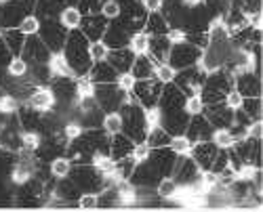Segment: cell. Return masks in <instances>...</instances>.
<instances>
[{"mask_svg":"<svg viewBox=\"0 0 263 212\" xmlns=\"http://www.w3.org/2000/svg\"><path fill=\"white\" fill-rule=\"evenodd\" d=\"M63 55L68 59L70 68L74 72V76L84 78L89 76L91 72V57H89V40L82 32L72 30V34H68V40H65V47H63Z\"/></svg>","mask_w":263,"mask_h":212,"instance_id":"6da1fadb","label":"cell"},{"mask_svg":"<svg viewBox=\"0 0 263 212\" xmlns=\"http://www.w3.org/2000/svg\"><path fill=\"white\" fill-rule=\"evenodd\" d=\"M128 93L120 91L116 87V82H109V84H95V101L99 108L107 114V112H116L118 108L126 103Z\"/></svg>","mask_w":263,"mask_h":212,"instance_id":"7a4b0ae2","label":"cell"},{"mask_svg":"<svg viewBox=\"0 0 263 212\" xmlns=\"http://www.w3.org/2000/svg\"><path fill=\"white\" fill-rule=\"evenodd\" d=\"M202 55V49L190 45V42H181V45H173L171 47V55H168V63L175 70H185L190 66H196Z\"/></svg>","mask_w":263,"mask_h":212,"instance_id":"3957f363","label":"cell"},{"mask_svg":"<svg viewBox=\"0 0 263 212\" xmlns=\"http://www.w3.org/2000/svg\"><path fill=\"white\" fill-rule=\"evenodd\" d=\"M40 40L45 42V45L49 47L51 53H59L63 47H65V40H68V32H65V28L59 24V19H47L45 24H40Z\"/></svg>","mask_w":263,"mask_h":212,"instance_id":"277c9868","label":"cell"},{"mask_svg":"<svg viewBox=\"0 0 263 212\" xmlns=\"http://www.w3.org/2000/svg\"><path fill=\"white\" fill-rule=\"evenodd\" d=\"M162 87H164V84H160L156 78H145V80H137L130 93L135 95V99L139 101V105L145 110V108H152V105H158Z\"/></svg>","mask_w":263,"mask_h":212,"instance_id":"5b68a950","label":"cell"},{"mask_svg":"<svg viewBox=\"0 0 263 212\" xmlns=\"http://www.w3.org/2000/svg\"><path fill=\"white\" fill-rule=\"evenodd\" d=\"M107 30V19L101 15V13H89V15H82V21H80V32L86 36L89 42H95V40H101L103 34Z\"/></svg>","mask_w":263,"mask_h":212,"instance_id":"8992f818","label":"cell"},{"mask_svg":"<svg viewBox=\"0 0 263 212\" xmlns=\"http://www.w3.org/2000/svg\"><path fill=\"white\" fill-rule=\"evenodd\" d=\"M217 154H219V147L213 141H198V143H194L190 156H192V160L196 164L202 168V171H211V166H213Z\"/></svg>","mask_w":263,"mask_h":212,"instance_id":"52a82bcc","label":"cell"},{"mask_svg":"<svg viewBox=\"0 0 263 212\" xmlns=\"http://www.w3.org/2000/svg\"><path fill=\"white\" fill-rule=\"evenodd\" d=\"M187 122H190V116L183 112V108H179V110L162 112V124L160 126L173 137V135H183L187 129Z\"/></svg>","mask_w":263,"mask_h":212,"instance_id":"ba28073f","label":"cell"},{"mask_svg":"<svg viewBox=\"0 0 263 212\" xmlns=\"http://www.w3.org/2000/svg\"><path fill=\"white\" fill-rule=\"evenodd\" d=\"M21 53H26L24 59L28 63H47L49 57H51L49 47L38 36H28L26 38V45H24V51H21Z\"/></svg>","mask_w":263,"mask_h":212,"instance_id":"9c48e42d","label":"cell"},{"mask_svg":"<svg viewBox=\"0 0 263 212\" xmlns=\"http://www.w3.org/2000/svg\"><path fill=\"white\" fill-rule=\"evenodd\" d=\"M192 120L187 122V129H185V133H187V137H190V141L192 143H198V141H211V135H213V126H211V122L202 116V114H198V116H190Z\"/></svg>","mask_w":263,"mask_h":212,"instance_id":"30bf717a","label":"cell"},{"mask_svg":"<svg viewBox=\"0 0 263 212\" xmlns=\"http://www.w3.org/2000/svg\"><path fill=\"white\" fill-rule=\"evenodd\" d=\"M183 103H185V95H183V91L177 87V84H175V87L164 84L162 93H160V99H158V108L162 112H166V110H179V108H183Z\"/></svg>","mask_w":263,"mask_h":212,"instance_id":"8fae6325","label":"cell"},{"mask_svg":"<svg viewBox=\"0 0 263 212\" xmlns=\"http://www.w3.org/2000/svg\"><path fill=\"white\" fill-rule=\"evenodd\" d=\"M26 103L30 105V108H34V110H38V112H42V114H47V112H51V110L55 108L57 99H55V93H53L51 89H36V91L28 97Z\"/></svg>","mask_w":263,"mask_h":212,"instance_id":"7c38bea8","label":"cell"},{"mask_svg":"<svg viewBox=\"0 0 263 212\" xmlns=\"http://www.w3.org/2000/svg\"><path fill=\"white\" fill-rule=\"evenodd\" d=\"M105 61H107L118 74H120V72H130V66H133V61H135V55L130 53L126 47H122V49L109 51L107 57H105Z\"/></svg>","mask_w":263,"mask_h":212,"instance_id":"4fadbf2b","label":"cell"},{"mask_svg":"<svg viewBox=\"0 0 263 212\" xmlns=\"http://www.w3.org/2000/svg\"><path fill=\"white\" fill-rule=\"evenodd\" d=\"M133 147H135L133 141H130L126 135L118 133L114 137H109V158H112L114 162L122 160V158H128L130 152H133Z\"/></svg>","mask_w":263,"mask_h":212,"instance_id":"5bb4252c","label":"cell"},{"mask_svg":"<svg viewBox=\"0 0 263 212\" xmlns=\"http://www.w3.org/2000/svg\"><path fill=\"white\" fill-rule=\"evenodd\" d=\"M171 47L173 45L168 42L166 34L164 36H149V51H147V55L152 57V61H154V63H164V61H168Z\"/></svg>","mask_w":263,"mask_h":212,"instance_id":"9a60e30c","label":"cell"},{"mask_svg":"<svg viewBox=\"0 0 263 212\" xmlns=\"http://www.w3.org/2000/svg\"><path fill=\"white\" fill-rule=\"evenodd\" d=\"M234 84L242 97H259V74L257 72H245L234 78Z\"/></svg>","mask_w":263,"mask_h":212,"instance_id":"2e32d148","label":"cell"},{"mask_svg":"<svg viewBox=\"0 0 263 212\" xmlns=\"http://www.w3.org/2000/svg\"><path fill=\"white\" fill-rule=\"evenodd\" d=\"M89 78H91L95 84H109V82H116L118 72H116L112 66H109L107 61H97L95 66H91Z\"/></svg>","mask_w":263,"mask_h":212,"instance_id":"e0dca14e","label":"cell"},{"mask_svg":"<svg viewBox=\"0 0 263 212\" xmlns=\"http://www.w3.org/2000/svg\"><path fill=\"white\" fill-rule=\"evenodd\" d=\"M47 66H49V72H51L53 78H63V76L74 78V72L70 68V63H68V59H65V55L61 51L59 53H51Z\"/></svg>","mask_w":263,"mask_h":212,"instance_id":"ac0fdd59","label":"cell"},{"mask_svg":"<svg viewBox=\"0 0 263 212\" xmlns=\"http://www.w3.org/2000/svg\"><path fill=\"white\" fill-rule=\"evenodd\" d=\"M154 66L156 63L152 61L149 55H137L133 66H130V74H133L137 80H145V78H154Z\"/></svg>","mask_w":263,"mask_h":212,"instance_id":"d6986e66","label":"cell"},{"mask_svg":"<svg viewBox=\"0 0 263 212\" xmlns=\"http://www.w3.org/2000/svg\"><path fill=\"white\" fill-rule=\"evenodd\" d=\"M168 24H166V19L162 17V13H149L145 17V24H143V32L147 36H164L168 32Z\"/></svg>","mask_w":263,"mask_h":212,"instance_id":"ffe728a7","label":"cell"},{"mask_svg":"<svg viewBox=\"0 0 263 212\" xmlns=\"http://www.w3.org/2000/svg\"><path fill=\"white\" fill-rule=\"evenodd\" d=\"M26 38L19 32V28H9V30H3V40H5V45L9 47V51L13 55H19L21 51H24V45H26Z\"/></svg>","mask_w":263,"mask_h":212,"instance_id":"44dd1931","label":"cell"},{"mask_svg":"<svg viewBox=\"0 0 263 212\" xmlns=\"http://www.w3.org/2000/svg\"><path fill=\"white\" fill-rule=\"evenodd\" d=\"M80 21H82V13L78 7H63L59 13V24L65 30H78L80 28Z\"/></svg>","mask_w":263,"mask_h":212,"instance_id":"7402d4cb","label":"cell"},{"mask_svg":"<svg viewBox=\"0 0 263 212\" xmlns=\"http://www.w3.org/2000/svg\"><path fill=\"white\" fill-rule=\"evenodd\" d=\"M126 49L133 53L135 57L137 55H147V51H149V36L141 30V32H135V34H130L128 36V45H126Z\"/></svg>","mask_w":263,"mask_h":212,"instance_id":"603a6c76","label":"cell"},{"mask_svg":"<svg viewBox=\"0 0 263 212\" xmlns=\"http://www.w3.org/2000/svg\"><path fill=\"white\" fill-rule=\"evenodd\" d=\"M122 126H124V122H122V116H120V112H107V114H103V120H101V129L105 131V135L114 137V135L122 133Z\"/></svg>","mask_w":263,"mask_h":212,"instance_id":"cb8c5ba5","label":"cell"},{"mask_svg":"<svg viewBox=\"0 0 263 212\" xmlns=\"http://www.w3.org/2000/svg\"><path fill=\"white\" fill-rule=\"evenodd\" d=\"M192 147H194V143L190 141L187 135H173L171 141H168V150L175 156H190L192 154Z\"/></svg>","mask_w":263,"mask_h":212,"instance_id":"d4e9b609","label":"cell"},{"mask_svg":"<svg viewBox=\"0 0 263 212\" xmlns=\"http://www.w3.org/2000/svg\"><path fill=\"white\" fill-rule=\"evenodd\" d=\"M30 72V63L21 57V55H15L11 57V61L7 63V74L9 78H26Z\"/></svg>","mask_w":263,"mask_h":212,"instance_id":"484cf974","label":"cell"},{"mask_svg":"<svg viewBox=\"0 0 263 212\" xmlns=\"http://www.w3.org/2000/svg\"><path fill=\"white\" fill-rule=\"evenodd\" d=\"M49 171L55 179H63V177H70V171H72V160L70 158H53L51 164H49Z\"/></svg>","mask_w":263,"mask_h":212,"instance_id":"4316f807","label":"cell"},{"mask_svg":"<svg viewBox=\"0 0 263 212\" xmlns=\"http://www.w3.org/2000/svg\"><path fill=\"white\" fill-rule=\"evenodd\" d=\"M168 141H171V135L162 129V126H158V129L149 131L147 137H145V143L152 147V150H158V147H168Z\"/></svg>","mask_w":263,"mask_h":212,"instance_id":"83f0119b","label":"cell"},{"mask_svg":"<svg viewBox=\"0 0 263 212\" xmlns=\"http://www.w3.org/2000/svg\"><path fill=\"white\" fill-rule=\"evenodd\" d=\"M175 76H177V70H175L168 61L156 63V66H154V78L160 84H173L175 82Z\"/></svg>","mask_w":263,"mask_h":212,"instance_id":"f1b7e54d","label":"cell"},{"mask_svg":"<svg viewBox=\"0 0 263 212\" xmlns=\"http://www.w3.org/2000/svg\"><path fill=\"white\" fill-rule=\"evenodd\" d=\"M177 192V181H175L171 175L168 177H160V181L156 183V196L162 200H171Z\"/></svg>","mask_w":263,"mask_h":212,"instance_id":"f546056e","label":"cell"},{"mask_svg":"<svg viewBox=\"0 0 263 212\" xmlns=\"http://www.w3.org/2000/svg\"><path fill=\"white\" fill-rule=\"evenodd\" d=\"M91 97H95V82L89 76L78 78L76 80V101L91 99Z\"/></svg>","mask_w":263,"mask_h":212,"instance_id":"4dcf8cb0","label":"cell"},{"mask_svg":"<svg viewBox=\"0 0 263 212\" xmlns=\"http://www.w3.org/2000/svg\"><path fill=\"white\" fill-rule=\"evenodd\" d=\"M211 141L219 147V150H230V147L236 143V139L230 133V129H215L213 135H211Z\"/></svg>","mask_w":263,"mask_h":212,"instance_id":"1f68e13d","label":"cell"},{"mask_svg":"<svg viewBox=\"0 0 263 212\" xmlns=\"http://www.w3.org/2000/svg\"><path fill=\"white\" fill-rule=\"evenodd\" d=\"M40 143H42L40 133H36V131H24V133H21V150L34 154V152H38Z\"/></svg>","mask_w":263,"mask_h":212,"instance_id":"d6a6232c","label":"cell"},{"mask_svg":"<svg viewBox=\"0 0 263 212\" xmlns=\"http://www.w3.org/2000/svg\"><path fill=\"white\" fill-rule=\"evenodd\" d=\"M21 108V103L13 95H0V116H15Z\"/></svg>","mask_w":263,"mask_h":212,"instance_id":"836d02e7","label":"cell"},{"mask_svg":"<svg viewBox=\"0 0 263 212\" xmlns=\"http://www.w3.org/2000/svg\"><path fill=\"white\" fill-rule=\"evenodd\" d=\"M162 124V110L158 105H152V108H145V131H154Z\"/></svg>","mask_w":263,"mask_h":212,"instance_id":"e575fe53","label":"cell"},{"mask_svg":"<svg viewBox=\"0 0 263 212\" xmlns=\"http://www.w3.org/2000/svg\"><path fill=\"white\" fill-rule=\"evenodd\" d=\"M40 24L42 21L36 15H26L24 19H21V24H19V32L24 36H36L40 32Z\"/></svg>","mask_w":263,"mask_h":212,"instance_id":"d590c367","label":"cell"},{"mask_svg":"<svg viewBox=\"0 0 263 212\" xmlns=\"http://www.w3.org/2000/svg\"><path fill=\"white\" fill-rule=\"evenodd\" d=\"M183 112L187 116H198L204 112V101L200 95H190L185 97V103H183Z\"/></svg>","mask_w":263,"mask_h":212,"instance_id":"8d00e7d4","label":"cell"},{"mask_svg":"<svg viewBox=\"0 0 263 212\" xmlns=\"http://www.w3.org/2000/svg\"><path fill=\"white\" fill-rule=\"evenodd\" d=\"M107 53H109V49H107V45H105L103 40L89 42V57H91L93 63H97V61H105Z\"/></svg>","mask_w":263,"mask_h":212,"instance_id":"74e56055","label":"cell"},{"mask_svg":"<svg viewBox=\"0 0 263 212\" xmlns=\"http://www.w3.org/2000/svg\"><path fill=\"white\" fill-rule=\"evenodd\" d=\"M242 103H245V97H242V93H240L238 89H230V91L223 95V105H226L228 110H232V112H236V110L242 108Z\"/></svg>","mask_w":263,"mask_h":212,"instance_id":"f35d334b","label":"cell"},{"mask_svg":"<svg viewBox=\"0 0 263 212\" xmlns=\"http://www.w3.org/2000/svg\"><path fill=\"white\" fill-rule=\"evenodd\" d=\"M78 208L80 210H95V208H99V196L95 192H86V194L78 196Z\"/></svg>","mask_w":263,"mask_h":212,"instance_id":"ab89813d","label":"cell"},{"mask_svg":"<svg viewBox=\"0 0 263 212\" xmlns=\"http://www.w3.org/2000/svg\"><path fill=\"white\" fill-rule=\"evenodd\" d=\"M99 13H101V15H103L107 21H112V19H118V17H120V13H122V7L116 3V0H105Z\"/></svg>","mask_w":263,"mask_h":212,"instance_id":"60d3db41","label":"cell"},{"mask_svg":"<svg viewBox=\"0 0 263 212\" xmlns=\"http://www.w3.org/2000/svg\"><path fill=\"white\" fill-rule=\"evenodd\" d=\"M149 152H152V147H149L145 141H141V143H135L133 152H130V158L135 160V164H141V162H147Z\"/></svg>","mask_w":263,"mask_h":212,"instance_id":"b9f144b4","label":"cell"},{"mask_svg":"<svg viewBox=\"0 0 263 212\" xmlns=\"http://www.w3.org/2000/svg\"><path fill=\"white\" fill-rule=\"evenodd\" d=\"M135 82H137V78L130 72H120L118 78H116V87L120 91H124V93H130V91H133V87H135Z\"/></svg>","mask_w":263,"mask_h":212,"instance_id":"7bdbcfd3","label":"cell"},{"mask_svg":"<svg viewBox=\"0 0 263 212\" xmlns=\"http://www.w3.org/2000/svg\"><path fill=\"white\" fill-rule=\"evenodd\" d=\"M263 137V122L257 118L253 122L247 124V129H245V139H251V141H259Z\"/></svg>","mask_w":263,"mask_h":212,"instance_id":"ee69618b","label":"cell"},{"mask_svg":"<svg viewBox=\"0 0 263 212\" xmlns=\"http://www.w3.org/2000/svg\"><path fill=\"white\" fill-rule=\"evenodd\" d=\"M82 131H84V126L78 120H70L68 124L63 126V137L68 141H74V139H78L82 135Z\"/></svg>","mask_w":263,"mask_h":212,"instance_id":"f6af8a7d","label":"cell"},{"mask_svg":"<svg viewBox=\"0 0 263 212\" xmlns=\"http://www.w3.org/2000/svg\"><path fill=\"white\" fill-rule=\"evenodd\" d=\"M166 38H168L171 45H181V42H185L187 34H185V30H183V28H168Z\"/></svg>","mask_w":263,"mask_h":212,"instance_id":"bcb514c9","label":"cell"},{"mask_svg":"<svg viewBox=\"0 0 263 212\" xmlns=\"http://www.w3.org/2000/svg\"><path fill=\"white\" fill-rule=\"evenodd\" d=\"M141 7L147 11V13H158L162 9V3L164 0H139Z\"/></svg>","mask_w":263,"mask_h":212,"instance_id":"7dc6e473","label":"cell"},{"mask_svg":"<svg viewBox=\"0 0 263 212\" xmlns=\"http://www.w3.org/2000/svg\"><path fill=\"white\" fill-rule=\"evenodd\" d=\"M181 3H183V7L192 9V7H198V5H202V0H181Z\"/></svg>","mask_w":263,"mask_h":212,"instance_id":"c3c4849f","label":"cell"},{"mask_svg":"<svg viewBox=\"0 0 263 212\" xmlns=\"http://www.w3.org/2000/svg\"><path fill=\"white\" fill-rule=\"evenodd\" d=\"M5 3H9V0H0V5H5Z\"/></svg>","mask_w":263,"mask_h":212,"instance_id":"681fc988","label":"cell"},{"mask_svg":"<svg viewBox=\"0 0 263 212\" xmlns=\"http://www.w3.org/2000/svg\"><path fill=\"white\" fill-rule=\"evenodd\" d=\"M0 150H3V141H0Z\"/></svg>","mask_w":263,"mask_h":212,"instance_id":"f907efd6","label":"cell"}]
</instances>
